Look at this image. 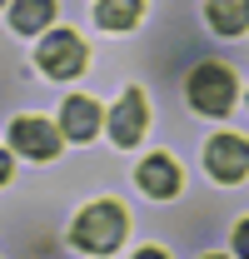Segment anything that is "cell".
Returning <instances> with one entry per match:
<instances>
[{
    "mask_svg": "<svg viewBox=\"0 0 249 259\" xmlns=\"http://www.w3.org/2000/svg\"><path fill=\"white\" fill-rule=\"evenodd\" d=\"M120 239H124V209L115 204V199H100V204H90V209L75 220V244L90 249V254L115 249Z\"/></svg>",
    "mask_w": 249,
    "mask_h": 259,
    "instance_id": "obj_1",
    "label": "cell"
},
{
    "mask_svg": "<svg viewBox=\"0 0 249 259\" xmlns=\"http://www.w3.org/2000/svg\"><path fill=\"white\" fill-rule=\"evenodd\" d=\"M189 105L204 110V115H229L234 110V75L219 60L194 65V75H189Z\"/></svg>",
    "mask_w": 249,
    "mask_h": 259,
    "instance_id": "obj_2",
    "label": "cell"
},
{
    "mask_svg": "<svg viewBox=\"0 0 249 259\" xmlns=\"http://www.w3.org/2000/svg\"><path fill=\"white\" fill-rule=\"evenodd\" d=\"M204 169L224 185H239L249 175V140L244 135H215L204 145Z\"/></svg>",
    "mask_w": 249,
    "mask_h": 259,
    "instance_id": "obj_3",
    "label": "cell"
},
{
    "mask_svg": "<svg viewBox=\"0 0 249 259\" xmlns=\"http://www.w3.org/2000/svg\"><path fill=\"white\" fill-rule=\"evenodd\" d=\"M40 65H45V75H55V80L80 75V70H85V40L70 35V30H50L40 40Z\"/></svg>",
    "mask_w": 249,
    "mask_h": 259,
    "instance_id": "obj_4",
    "label": "cell"
},
{
    "mask_svg": "<svg viewBox=\"0 0 249 259\" xmlns=\"http://www.w3.org/2000/svg\"><path fill=\"white\" fill-rule=\"evenodd\" d=\"M10 145H15L20 155H30V160H55V155H60V130L25 115V120L10 125Z\"/></svg>",
    "mask_w": 249,
    "mask_h": 259,
    "instance_id": "obj_5",
    "label": "cell"
},
{
    "mask_svg": "<svg viewBox=\"0 0 249 259\" xmlns=\"http://www.w3.org/2000/svg\"><path fill=\"white\" fill-rule=\"evenodd\" d=\"M140 135H145V95L130 85L115 105V115H110V140L115 145H140Z\"/></svg>",
    "mask_w": 249,
    "mask_h": 259,
    "instance_id": "obj_6",
    "label": "cell"
},
{
    "mask_svg": "<svg viewBox=\"0 0 249 259\" xmlns=\"http://www.w3.org/2000/svg\"><path fill=\"white\" fill-rule=\"evenodd\" d=\"M140 190L155 194V199H170V194L180 190V169L170 155H150V160L140 164Z\"/></svg>",
    "mask_w": 249,
    "mask_h": 259,
    "instance_id": "obj_7",
    "label": "cell"
},
{
    "mask_svg": "<svg viewBox=\"0 0 249 259\" xmlns=\"http://www.w3.org/2000/svg\"><path fill=\"white\" fill-rule=\"evenodd\" d=\"M60 130L70 135V140H90L95 130H100V110H95V100H85V95L65 100V110H60Z\"/></svg>",
    "mask_w": 249,
    "mask_h": 259,
    "instance_id": "obj_8",
    "label": "cell"
},
{
    "mask_svg": "<svg viewBox=\"0 0 249 259\" xmlns=\"http://www.w3.org/2000/svg\"><path fill=\"white\" fill-rule=\"evenodd\" d=\"M204 15H210V25H215L219 35L249 30V0H210V5H204Z\"/></svg>",
    "mask_w": 249,
    "mask_h": 259,
    "instance_id": "obj_9",
    "label": "cell"
},
{
    "mask_svg": "<svg viewBox=\"0 0 249 259\" xmlns=\"http://www.w3.org/2000/svg\"><path fill=\"white\" fill-rule=\"evenodd\" d=\"M50 20H55V0H15V10H10V25L20 35L45 30Z\"/></svg>",
    "mask_w": 249,
    "mask_h": 259,
    "instance_id": "obj_10",
    "label": "cell"
},
{
    "mask_svg": "<svg viewBox=\"0 0 249 259\" xmlns=\"http://www.w3.org/2000/svg\"><path fill=\"white\" fill-rule=\"evenodd\" d=\"M95 15L105 30H130L140 20V0H95Z\"/></svg>",
    "mask_w": 249,
    "mask_h": 259,
    "instance_id": "obj_11",
    "label": "cell"
},
{
    "mask_svg": "<svg viewBox=\"0 0 249 259\" xmlns=\"http://www.w3.org/2000/svg\"><path fill=\"white\" fill-rule=\"evenodd\" d=\"M234 254H249V220L234 229Z\"/></svg>",
    "mask_w": 249,
    "mask_h": 259,
    "instance_id": "obj_12",
    "label": "cell"
},
{
    "mask_svg": "<svg viewBox=\"0 0 249 259\" xmlns=\"http://www.w3.org/2000/svg\"><path fill=\"white\" fill-rule=\"evenodd\" d=\"M5 180H10V155L0 150V185H5Z\"/></svg>",
    "mask_w": 249,
    "mask_h": 259,
    "instance_id": "obj_13",
    "label": "cell"
},
{
    "mask_svg": "<svg viewBox=\"0 0 249 259\" xmlns=\"http://www.w3.org/2000/svg\"><path fill=\"white\" fill-rule=\"evenodd\" d=\"M0 5H5V0H0Z\"/></svg>",
    "mask_w": 249,
    "mask_h": 259,
    "instance_id": "obj_14",
    "label": "cell"
}]
</instances>
